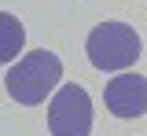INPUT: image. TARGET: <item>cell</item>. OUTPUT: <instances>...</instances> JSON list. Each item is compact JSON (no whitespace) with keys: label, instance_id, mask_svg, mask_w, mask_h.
<instances>
[{"label":"cell","instance_id":"3","mask_svg":"<svg viewBox=\"0 0 147 136\" xmlns=\"http://www.w3.org/2000/svg\"><path fill=\"white\" fill-rule=\"evenodd\" d=\"M52 136H88L92 133V99L81 85H63L48 99Z\"/></svg>","mask_w":147,"mask_h":136},{"label":"cell","instance_id":"5","mask_svg":"<svg viewBox=\"0 0 147 136\" xmlns=\"http://www.w3.org/2000/svg\"><path fill=\"white\" fill-rule=\"evenodd\" d=\"M0 30H4V37H0V59L7 63V59L22 48V26H18L11 15H0Z\"/></svg>","mask_w":147,"mask_h":136},{"label":"cell","instance_id":"1","mask_svg":"<svg viewBox=\"0 0 147 136\" xmlns=\"http://www.w3.org/2000/svg\"><path fill=\"white\" fill-rule=\"evenodd\" d=\"M63 77V63L55 52H30L26 59H18L7 70V92L11 99H18L22 107H37L52 96V88Z\"/></svg>","mask_w":147,"mask_h":136},{"label":"cell","instance_id":"2","mask_svg":"<svg viewBox=\"0 0 147 136\" xmlns=\"http://www.w3.org/2000/svg\"><path fill=\"white\" fill-rule=\"evenodd\" d=\"M140 33L129 22H99L85 40V55L96 70H129L140 59Z\"/></svg>","mask_w":147,"mask_h":136},{"label":"cell","instance_id":"4","mask_svg":"<svg viewBox=\"0 0 147 136\" xmlns=\"http://www.w3.org/2000/svg\"><path fill=\"white\" fill-rule=\"evenodd\" d=\"M107 110L114 118H140L147 114V77L144 74H118L107 81Z\"/></svg>","mask_w":147,"mask_h":136}]
</instances>
